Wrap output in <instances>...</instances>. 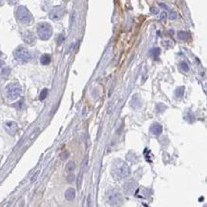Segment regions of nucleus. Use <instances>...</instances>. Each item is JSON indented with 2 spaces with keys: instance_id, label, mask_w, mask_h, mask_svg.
I'll return each mask as SVG.
<instances>
[{
  "instance_id": "7ed1b4c3",
  "label": "nucleus",
  "mask_w": 207,
  "mask_h": 207,
  "mask_svg": "<svg viewBox=\"0 0 207 207\" xmlns=\"http://www.w3.org/2000/svg\"><path fill=\"white\" fill-rule=\"evenodd\" d=\"M37 34L40 39L48 40L53 34V28L49 23L41 22L37 25Z\"/></svg>"
},
{
  "instance_id": "cd10ccee",
  "label": "nucleus",
  "mask_w": 207,
  "mask_h": 207,
  "mask_svg": "<svg viewBox=\"0 0 207 207\" xmlns=\"http://www.w3.org/2000/svg\"><path fill=\"white\" fill-rule=\"evenodd\" d=\"M38 173H39V172H37V173H35V175L32 177V181H34V180H35V178H37V177Z\"/></svg>"
},
{
  "instance_id": "c756f323",
  "label": "nucleus",
  "mask_w": 207,
  "mask_h": 207,
  "mask_svg": "<svg viewBox=\"0 0 207 207\" xmlns=\"http://www.w3.org/2000/svg\"><path fill=\"white\" fill-rule=\"evenodd\" d=\"M160 7H162V8H165V9H167V6H166L165 4H163V3H160Z\"/></svg>"
},
{
  "instance_id": "9d476101",
  "label": "nucleus",
  "mask_w": 207,
  "mask_h": 207,
  "mask_svg": "<svg viewBox=\"0 0 207 207\" xmlns=\"http://www.w3.org/2000/svg\"><path fill=\"white\" fill-rule=\"evenodd\" d=\"M150 131L154 135H160L162 133V126L160 123H154L150 127Z\"/></svg>"
},
{
  "instance_id": "39448f33",
  "label": "nucleus",
  "mask_w": 207,
  "mask_h": 207,
  "mask_svg": "<svg viewBox=\"0 0 207 207\" xmlns=\"http://www.w3.org/2000/svg\"><path fill=\"white\" fill-rule=\"evenodd\" d=\"M15 56L17 60L23 61V62H27L32 58L31 53L28 51L26 48H23V47H19L16 50Z\"/></svg>"
},
{
  "instance_id": "c85d7f7f",
  "label": "nucleus",
  "mask_w": 207,
  "mask_h": 207,
  "mask_svg": "<svg viewBox=\"0 0 207 207\" xmlns=\"http://www.w3.org/2000/svg\"><path fill=\"white\" fill-rule=\"evenodd\" d=\"M88 204H89V207H91V196L90 195L88 196Z\"/></svg>"
},
{
  "instance_id": "2f4dec72",
  "label": "nucleus",
  "mask_w": 207,
  "mask_h": 207,
  "mask_svg": "<svg viewBox=\"0 0 207 207\" xmlns=\"http://www.w3.org/2000/svg\"><path fill=\"white\" fill-rule=\"evenodd\" d=\"M0 55H1V53H0Z\"/></svg>"
},
{
  "instance_id": "1a4fd4ad",
  "label": "nucleus",
  "mask_w": 207,
  "mask_h": 207,
  "mask_svg": "<svg viewBox=\"0 0 207 207\" xmlns=\"http://www.w3.org/2000/svg\"><path fill=\"white\" fill-rule=\"evenodd\" d=\"M23 40L26 42L27 44L33 45L35 42V37L32 32H25L23 33Z\"/></svg>"
},
{
  "instance_id": "dca6fc26",
  "label": "nucleus",
  "mask_w": 207,
  "mask_h": 207,
  "mask_svg": "<svg viewBox=\"0 0 207 207\" xmlns=\"http://www.w3.org/2000/svg\"><path fill=\"white\" fill-rule=\"evenodd\" d=\"M184 95V87L181 86V87H178L177 90H176V96L178 97V98H181Z\"/></svg>"
},
{
  "instance_id": "412c9836",
  "label": "nucleus",
  "mask_w": 207,
  "mask_h": 207,
  "mask_svg": "<svg viewBox=\"0 0 207 207\" xmlns=\"http://www.w3.org/2000/svg\"><path fill=\"white\" fill-rule=\"evenodd\" d=\"M9 74H10V69L9 68H4L3 70H2V72H1V75L2 76H4V77H6V76H8L9 75Z\"/></svg>"
},
{
  "instance_id": "473e14b6",
  "label": "nucleus",
  "mask_w": 207,
  "mask_h": 207,
  "mask_svg": "<svg viewBox=\"0 0 207 207\" xmlns=\"http://www.w3.org/2000/svg\"><path fill=\"white\" fill-rule=\"evenodd\" d=\"M204 207H206V206H204Z\"/></svg>"
},
{
  "instance_id": "f03ea898",
  "label": "nucleus",
  "mask_w": 207,
  "mask_h": 207,
  "mask_svg": "<svg viewBox=\"0 0 207 207\" xmlns=\"http://www.w3.org/2000/svg\"><path fill=\"white\" fill-rule=\"evenodd\" d=\"M16 16L17 20L22 24H30L33 22V16L24 6H19L16 11Z\"/></svg>"
},
{
  "instance_id": "393cba45",
  "label": "nucleus",
  "mask_w": 207,
  "mask_h": 207,
  "mask_svg": "<svg viewBox=\"0 0 207 207\" xmlns=\"http://www.w3.org/2000/svg\"><path fill=\"white\" fill-rule=\"evenodd\" d=\"M167 18V12H162L160 15V19L161 20H165Z\"/></svg>"
},
{
  "instance_id": "f3484780",
  "label": "nucleus",
  "mask_w": 207,
  "mask_h": 207,
  "mask_svg": "<svg viewBox=\"0 0 207 207\" xmlns=\"http://www.w3.org/2000/svg\"><path fill=\"white\" fill-rule=\"evenodd\" d=\"M48 93H49V91H48V89H47V88H44L43 90L41 91V93H40V96H39V99H40L41 101H42V100H44V99L47 97V96H48Z\"/></svg>"
},
{
  "instance_id": "9b49d317",
  "label": "nucleus",
  "mask_w": 207,
  "mask_h": 207,
  "mask_svg": "<svg viewBox=\"0 0 207 207\" xmlns=\"http://www.w3.org/2000/svg\"><path fill=\"white\" fill-rule=\"evenodd\" d=\"M135 187H137V184L133 181H129L124 185V190L127 194H133V193L135 192Z\"/></svg>"
},
{
  "instance_id": "b1692460",
  "label": "nucleus",
  "mask_w": 207,
  "mask_h": 207,
  "mask_svg": "<svg viewBox=\"0 0 207 207\" xmlns=\"http://www.w3.org/2000/svg\"><path fill=\"white\" fill-rule=\"evenodd\" d=\"M150 11H151V12L154 13V15H156V13H159V12H160L159 9H158V8H156V7H152V8L150 9Z\"/></svg>"
},
{
  "instance_id": "f257e3e1",
  "label": "nucleus",
  "mask_w": 207,
  "mask_h": 207,
  "mask_svg": "<svg viewBox=\"0 0 207 207\" xmlns=\"http://www.w3.org/2000/svg\"><path fill=\"white\" fill-rule=\"evenodd\" d=\"M131 170L130 167L128 166V164L121 160H117L112 165V174L113 176L117 178H125L130 175Z\"/></svg>"
},
{
  "instance_id": "6ab92c4d",
  "label": "nucleus",
  "mask_w": 207,
  "mask_h": 207,
  "mask_svg": "<svg viewBox=\"0 0 207 207\" xmlns=\"http://www.w3.org/2000/svg\"><path fill=\"white\" fill-rule=\"evenodd\" d=\"M181 70L183 71V72H188V71H189V66H188V64L186 62H181Z\"/></svg>"
},
{
  "instance_id": "ddd939ff",
  "label": "nucleus",
  "mask_w": 207,
  "mask_h": 207,
  "mask_svg": "<svg viewBox=\"0 0 207 207\" xmlns=\"http://www.w3.org/2000/svg\"><path fill=\"white\" fill-rule=\"evenodd\" d=\"M51 62V55L50 54H43V55H41V58H40V63L42 64V65H48V64Z\"/></svg>"
},
{
  "instance_id": "bb28decb",
  "label": "nucleus",
  "mask_w": 207,
  "mask_h": 207,
  "mask_svg": "<svg viewBox=\"0 0 207 207\" xmlns=\"http://www.w3.org/2000/svg\"><path fill=\"white\" fill-rule=\"evenodd\" d=\"M38 131H39V129H37V130H35V131L32 134L31 137H30V139H33V138H35V135H37V134L38 133Z\"/></svg>"
},
{
  "instance_id": "20e7f679",
  "label": "nucleus",
  "mask_w": 207,
  "mask_h": 207,
  "mask_svg": "<svg viewBox=\"0 0 207 207\" xmlns=\"http://www.w3.org/2000/svg\"><path fill=\"white\" fill-rule=\"evenodd\" d=\"M6 91H7V96H8L10 99H16L19 97L21 95V92H22L20 85L17 83L9 84L8 86L6 87Z\"/></svg>"
},
{
  "instance_id": "4468645a",
  "label": "nucleus",
  "mask_w": 207,
  "mask_h": 207,
  "mask_svg": "<svg viewBox=\"0 0 207 207\" xmlns=\"http://www.w3.org/2000/svg\"><path fill=\"white\" fill-rule=\"evenodd\" d=\"M177 35H178V38H180L181 40H183V41L189 39V37H190V33H187V32H183V31L178 32Z\"/></svg>"
},
{
  "instance_id": "a878e982",
  "label": "nucleus",
  "mask_w": 207,
  "mask_h": 207,
  "mask_svg": "<svg viewBox=\"0 0 207 207\" xmlns=\"http://www.w3.org/2000/svg\"><path fill=\"white\" fill-rule=\"evenodd\" d=\"M170 18L172 19V20L176 19L177 18V13L175 12H171V15H170Z\"/></svg>"
},
{
  "instance_id": "5701e85b",
  "label": "nucleus",
  "mask_w": 207,
  "mask_h": 207,
  "mask_svg": "<svg viewBox=\"0 0 207 207\" xmlns=\"http://www.w3.org/2000/svg\"><path fill=\"white\" fill-rule=\"evenodd\" d=\"M81 180H82V173H80L78 175V180H77V187L79 188L80 187V184H81Z\"/></svg>"
},
{
  "instance_id": "0eeeda50",
  "label": "nucleus",
  "mask_w": 207,
  "mask_h": 207,
  "mask_svg": "<svg viewBox=\"0 0 207 207\" xmlns=\"http://www.w3.org/2000/svg\"><path fill=\"white\" fill-rule=\"evenodd\" d=\"M64 12H65V10H64L61 6H56L54 8H53L49 12V17L50 19L54 20V21H58L60 20L63 16H64Z\"/></svg>"
},
{
  "instance_id": "6e6552de",
  "label": "nucleus",
  "mask_w": 207,
  "mask_h": 207,
  "mask_svg": "<svg viewBox=\"0 0 207 207\" xmlns=\"http://www.w3.org/2000/svg\"><path fill=\"white\" fill-rule=\"evenodd\" d=\"M4 128L6 132L8 133L11 135H15L16 133L18 130V125L15 122V121H8V122H6L4 125Z\"/></svg>"
},
{
  "instance_id": "7c9ffc66",
  "label": "nucleus",
  "mask_w": 207,
  "mask_h": 207,
  "mask_svg": "<svg viewBox=\"0 0 207 207\" xmlns=\"http://www.w3.org/2000/svg\"><path fill=\"white\" fill-rule=\"evenodd\" d=\"M4 65V61L3 60H1V59H0V67H1V66H3Z\"/></svg>"
},
{
  "instance_id": "2eb2a0df",
  "label": "nucleus",
  "mask_w": 207,
  "mask_h": 207,
  "mask_svg": "<svg viewBox=\"0 0 207 207\" xmlns=\"http://www.w3.org/2000/svg\"><path fill=\"white\" fill-rule=\"evenodd\" d=\"M75 161L71 160V161H69L67 163V165H66V171H67V172H69V173L73 172V171L75 170Z\"/></svg>"
},
{
  "instance_id": "aec40b11",
  "label": "nucleus",
  "mask_w": 207,
  "mask_h": 207,
  "mask_svg": "<svg viewBox=\"0 0 207 207\" xmlns=\"http://www.w3.org/2000/svg\"><path fill=\"white\" fill-rule=\"evenodd\" d=\"M69 152L68 151H64V152H62V154L60 155V159L62 160H67L68 158H69Z\"/></svg>"
},
{
  "instance_id": "f8f14e48",
  "label": "nucleus",
  "mask_w": 207,
  "mask_h": 207,
  "mask_svg": "<svg viewBox=\"0 0 207 207\" xmlns=\"http://www.w3.org/2000/svg\"><path fill=\"white\" fill-rule=\"evenodd\" d=\"M75 198V190L72 187H70L65 192V198L67 201H73Z\"/></svg>"
},
{
  "instance_id": "423d86ee",
  "label": "nucleus",
  "mask_w": 207,
  "mask_h": 207,
  "mask_svg": "<svg viewBox=\"0 0 207 207\" xmlns=\"http://www.w3.org/2000/svg\"><path fill=\"white\" fill-rule=\"evenodd\" d=\"M108 203L114 207L119 206L122 203V196L118 191H112L108 196Z\"/></svg>"
},
{
  "instance_id": "4be33fe9",
  "label": "nucleus",
  "mask_w": 207,
  "mask_h": 207,
  "mask_svg": "<svg viewBox=\"0 0 207 207\" xmlns=\"http://www.w3.org/2000/svg\"><path fill=\"white\" fill-rule=\"evenodd\" d=\"M67 181H68V182H73L74 181H75V175H74V173H71V174H69L68 175V177H67Z\"/></svg>"
},
{
  "instance_id": "a211bd4d",
  "label": "nucleus",
  "mask_w": 207,
  "mask_h": 207,
  "mask_svg": "<svg viewBox=\"0 0 207 207\" xmlns=\"http://www.w3.org/2000/svg\"><path fill=\"white\" fill-rule=\"evenodd\" d=\"M150 54H151L154 58H156V56L160 55V48H154L150 51Z\"/></svg>"
}]
</instances>
